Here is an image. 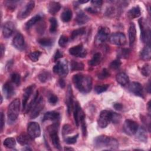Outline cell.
Listing matches in <instances>:
<instances>
[{
	"instance_id": "cell-1",
	"label": "cell",
	"mask_w": 151,
	"mask_h": 151,
	"mask_svg": "<svg viewBox=\"0 0 151 151\" xmlns=\"http://www.w3.org/2000/svg\"><path fill=\"white\" fill-rule=\"evenodd\" d=\"M76 87L83 93H89L92 88V78L88 75L77 74L73 77Z\"/></svg>"
},
{
	"instance_id": "cell-2",
	"label": "cell",
	"mask_w": 151,
	"mask_h": 151,
	"mask_svg": "<svg viewBox=\"0 0 151 151\" xmlns=\"http://www.w3.org/2000/svg\"><path fill=\"white\" fill-rule=\"evenodd\" d=\"M94 145L97 149L106 148V149L114 150L119 147L118 142L115 138L106 135H100L95 137Z\"/></svg>"
},
{
	"instance_id": "cell-3",
	"label": "cell",
	"mask_w": 151,
	"mask_h": 151,
	"mask_svg": "<svg viewBox=\"0 0 151 151\" xmlns=\"http://www.w3.org/2000/svg\"><path fill=\"white\" fill-rule=\"evenodd\" d=\"M58 127H59L58 123H55L49 126L47 128V130L48 132L50 140L53 146L57 149L61 150V146L60 139L58 134Z\"/></svg>"
},
{
	"instance_id": "cell-4",
	"label": "cell",
	"mask_w": 151,
	"mask_h": 151,
	"mask_svg": "<svg viewBox=\"0 0 151 151\" xmlns=\"http://www.w3.org/2000/svg\"><path fill=\"white\" fill-rule=\"evenodd\" d=\"M20 109V101L18 99L14 100L9 105L7 111V115L8 120L11 122H15L19 113Z\"/></svg>"
},
{
	"instance_id": "cell-5",
	"label": "cell",
	"mask_w": 151,
	"mask_h": 151,
	"mask_svg": "<svg viewBox=\"0 0 151 151\" xmlns=\"http://www.w3.org/2000/svg\"><path fill=\"white\" fill-rule=\"evenodd\" d=\"M139 24L141 31V40L146 45H150V29L146 21L142 18L139 19Z\"/></svg>"
},
{
	"instance_id": "cell-6",
	"label": "cell",
	"mask_w": 151,
	"mask_h": 151,
	"mask_svg": "<svg viewBox=\"0 0 151 151\" xmlns=\"http://www.w3.org/2000/svg\"><path fill=\"white\" fill-rule=\"evenodd\" d=\"M138 128V124H137V123L130 119L126 120L123 126V129L124 132L129 136L135 134Z\"/></svg>"
},
{
	"instance_id": "cell-7",
	"label": "cell",
	"mask_w": 151,
	"mask_h": 151,
	"mask_svg": "<svg viewBox=\"0 0 151 151\" xmlns=\"http://www.w3.org/2000/svg\"><path fill=\"white\" fill-rule=\"evenodd\" d=\"M111 121V111L106 110H102L97 120V123L100 127L105 128Z\"/></svg>"
},
{
	"instance_id": "cell-8",
	"label": "cell",
	"mask_w": 151,
	"mask_h": 151,
	"mask_svg": "<svg viewBox=\"0 0 151 151\" xmlns=\"http://www.w3.org/2000/svg\"><path fill=\"white\" fill-rule=\"evenodd\" d=\"M54 73L60 76H66L68 73V67L67 62L65 60L59 61L53 68Z\"/></svg>"
},
{
	"instance_id": "cell-9",
	"label": "cell",
	"mask_w": 151,
	"mask_h": 151,
	"mask_svg": "<svg viewBox=\"0 0 151 151\" xmlns=\"http://www.w3.org/2000/svg\"><path fill=\"white\" fill-rule=\"evenodd\" d=\"M45 106V101L42 97L38 98L37 100L31 109V113L30 114L31 119H35L39 116L40 112L43 109Z\"/></svg>"
},
{
	"instance_id": "cell-10",
	"label": "cell",
	"mask_w": 151,
	"mask_h": 151,
	"mask_svg": "<svg viewBox=\"0 0 151 151\" xmlns=\"http://www.w3.org/2000/svg\"><path fill=\"white\" fill-rule=\"evenodd\" d=\"M110 31L109 28L106 27H100L97 31L96 37L95 41L97 44H100L105 42L108 38Z\"/></svg>"
},
{
	"instance_id": "cell-11",
	"label": "cell",
	"mask_w": 151,
	"mask_h": 151,
	"mask_svg": "<svg viewBox=\"0 0 151 151\" xmlns=\"http://www.w3.org/2000/svg\"><path fill=\"white\" fill-rule=\"evenodd\" d=\"M110 42L117 45H124L126 42V38L125 35L122 32H115L111 35L109 38Z\"/></svg>"
},
{
	"instance_id": "cell-12",
	"label": "cell",
	"mask_w": 151,
	"mask_h": 151,
	"mask_svg": "<svg viewBox=\"0 0 151 151\" xmlns=\"http://www.w3.org/2000/svg\"><path fill=\"white\" fill-rule=\"evenodd\" d=\"M27 132L32 139L38 137L41 134L40 124L37 122H30L28 126Z\"/></svg>"
},
{
	"instance_id": "cell-13",
	"label": "cell",
	"mask_w": 151,
	"mask_h": 151,
	"mask_svg": "<svg viewBox=\"0 0 151 151\" xmlns=\"http://www.w3.org/2000/svg\"><path fill=\"white\" fill-rule=\"evenodd\" d=\"M73 113L76 124L77 126H78L80 124L81 121L83 119H85V114L82 110L78 102L77 101L74 103L73 106Z\"/></svg>"
},
{
	"instance_id": "cell-14",
	"label": "cell",
	"mask_w": 151,
	"mask_h": 151,
	"mask_svg": "<svg viewBox=\"0 0 151 151\" xmlns=\"http://www.w3.org/2000/svg\"><path fill=\"white\" fill-rule=\"evenodd\" d=\"M35 6V2L34 1H29L18 12V18L20 19H24L29 15Z\"/></svg>"
},
{
	"instance_id": "cell-15",
	"label": "cell",
	"mask_w": 151,
	"mask_h": 151,
	"mask_svg": "<svg viewBox=\"0 0 151 151\" xmlns=\"http://www.w3.org/2000/svg\"><path fill=\"white\" fill-rule=\"evenodd\" d=\"M70 54L77 57L84 58L87 55V51L84 49L81 44L74 46L69 49Z\"/></svg>"
},
{
	"instance_id": "cell-16",
	"label": "cell",
	"mask_w": 151,
	"mask_h": 151,
	"mask_svg": "<svg viewBox=\"0 0 151 151\" xmlns=\"http://www.w3.org/2000/svg\"><path fill=\"white\" fill-rule=\"evenodd\" d=\"M129 90L136 96L143 97V90L142 85L137 82H132L129 85Z\"/></svg>"
},
{
	"instance_id": "cell-17",
	"label": "cell",
	"mask_w": 151,
	"mask_h": 151,
	"mask_svg": "<svg viewBox=\"0 0 151 151\" xmlns=\"http://www.w3.org/2000/svg\"><path fill=\"white\" fill-rule=\"evenodd\" d=\"M15 30V25L11 21H7L4 23L2 27V34L5 38L10 37Z\"/></svg>"
},
{
	"instance_id": "cell-18",
	"label": "cell",
	"mask_w": 151,
	"mask_h": 151,
	"mask_svg": "<svg viewBox=\"0 0 151 151\" xmlns=\"http://www.w3.org/2000/svg\"><path fill=\"white\" fill-rule=\"evenodd\" d=\"M13 46L18 50H22L24 48L25 41L23 35L20 33H17L12 40Z\"/></svg>"
},
{
	"instance_id": "cell-19",
	"label": "cell",
	"mask_w": 151,
	"mask_h": 151,
	"mask_svg": "<svg viewBox=\"0 0 151 151\" xmlns=\"http://www.w3.org/2000/svg\"><path fill=\"white\" fill-rule=\"evenodd\" d=\"M35 88V85L32 84L28 87L24 91V93L23 95V100H22V108L23 110H25L27 107V101L29 100L31 94L32 93V91Z\"/></svg>"
},
{
	"instance_id": "cell-20",
	"label": "cell",
	"mask_w": 151,
	"mask_h": 151,
	"mask_svg": "<svg viewBox=\"0 0 151 151\" xmlns=\"http://www.w3.org/2000/svg\"><path fill=\"white\" fill-rule=\"evenodd\" d=\"M2 90L6 99L11 98L15 93V88L13 85L9 82H6L4 84L2 87Z\"/></svg>"
},
{
	"instance_id": "cell-21",
	"label": "cell",
	"mask_w": 151,
	"mask_h": 151,
	"mask_svg": "<svg viewBox=\"0 0 151 151\" xmlns=\"http://www.w3.org/2000/svg\"><path fill=\"white\" fill-rule=\"evenodd\" d=\"M66 103L67 106V111L68 114H70L73 109V91L71 89V87L70 85L68 87L67 94L66 97Z\"/></svg>"
},
{
	"instance_id": "cell-22",
	"label": "cell",
	"mask_w": 151,
	"mask_h": 151,
	"mask_svg": "<svg viewBox=\"0 0 151 151\" xmlns=\"http://www.w3.org/2000/svg\"><path fill=\"white\" fill-rule=\"evenodd\" d=\"M129 45L131 46L134 42L136 38V26L133 22L130 23L129 28Z\"/></svg>"
},
{
	"instance_id": "cell-23",
	"label": "cell",
	"mask_w": 151,
	"mask_h": 151,
	"mask_svg": "<svg viewBox=\"0 0 151 151\" xmlns=\"http://www.w3.org/2000/svg\"><path fill=\"white\" fill-rule=\"evenodd\" d=\"M90 20V17L87 16L83 11H80L76 16V21L78 25L86 24Z\"/></svg>"
},
{
	"instance_id": "cell-24",
	"label": "cell",
	"mask_w": 151,
	"mask_h": 151,
	"mask_svg": "<svg viewBox=\"0 0 151 151\" xmlns=\"http://www.w3.org/2000/svg\"><path fill=\"white\" fill-rule=\"evenodd\" d=\"M60 9H61V5L58 2L51 1L48 4V12L52 15L56 14L60 11Z\"/></svg>"
},
{
	"instance_id": "cell-25",
	"label": "cell",
	"mask_w": 151,
	"mask_h": 151,
	"mask_svg": "<svg viewBox=\"0 0 151 151\" xmlns=\"http://www.w3.org/2000/svg\"><path fill=\"white\" fill-rule=\"evenodd\" d=\"M60 113L55 111H50L45 113L42 121L45 120H56L60 118Z\"/></svg>"
},
{
	"instance_id": "cell-26",
	"label": "cell",
	"mask_w": 151,
	"mask_h": 151,
	"mask_svg": "<svg viewBox=\"0 0 151 151\" xmlns=\"http://www.w3.org/2000/svg\"><path fill=\"white\" fill-rule=\"evenodd\" d=\"M140 58L143 60H149L151 58V50L150 45H146L140 53Z\"/></svg>"
},
{
	"instance_id": "cell-27",
	"label": "cell",
	"mask_w": 151,
	"mask_h": 151,
	"mask_svg": "<svg viewBox=\"0 0 151 151\" xmlns=\"http://www.w3.org/2000/svg\"><path fill=\"white\" fill-rule=\"evenodd\" d=\"M116 81L117 82L122 86L126 85L129 81V77L124 73H119L116 76Z\"/></svg>"
},
{
	"instance_id": "cell-28",
	"label": "cell",
	"mask_w": 151,
	"mask_h": 151,
	"mask_svg": "<svg viewBox=\"0 0 151 151\" xmlns=\"http://www.w3.org/2000/svg\"><path fill=\"white\" fill-rule=\"evenodd\" d=\"M136 134L137 136V138L139 140H140L141 142H146L147 134V132L145 128H144L143 127H140L139 129L138 128Z\"/></svg>"
},
{
	"instance_id": "cell-29",
	"label": "cell",
	"mask_w": 151,
	"mask_h": 151,
	"mask_svg": "<svg viewBox=\"0 0 151 151\" xmlns=\"http://www.w3.org/2000/svg\"><path fill=\"white\" fill-rule=\"evenodd\" d=\"M31 137L29 135H27V134L22 133L20 135H19L17 137V141L22 146L27 145H28L31 142Z\"/></svg>"
},
{
	"instance_id": "cell-30",
	"label": "cell",
	"mask_w": 151,
	"mask_h": 151,
	"mask_svg": "<svg viewBox=\"0 0 151 151\" xmlns=\"http://www.w3.org/2000/svg\"><path fill=\"white\" fill-rule=\"evenodd\" d=\"M140 9L139 6H136L131 8L127 12V16L130 19L139 17L140 15Z\"/></svg>"
},
{
	"instance_id": "cell-31",
	"label": "cell",
	"mask_w": 151,
	"mask_h": 151,
	"mask_svg": "<svg viewBox=\"0 0 151 151\" xmlns=\"http://www.w3.org/2000/svg\"><path fill=\"white\" fill-rule=\"evenodd\" d=\"M73 14L72 11L70 9H64L61 15V19L64 22H67L70 21L72 18Z\"/></svg>"
},
{
	"instance_id": "cell-32",
	"label": "cell",
	"mask_w": 151,
	"mask_h": 151,
	"mask_svg": "<svg viewBox=\"0 0 151 151\" xmlns=\"http://www.w3.org/2000/svg\"><path fill=\"white\" fill-rule=\"evenodd\" d=\"M130 50L129 48H121L118 49L117 51V55L119 58H127L129 56Z\"/></svg>"
},
{
	"instance_id": "cell-33",
	"label": "cell",
	"mask_w": 151,
	"mask_h": 151,
	"mask_svg": "<svg viewBox=\"0 0 151 151\" xmlns=\"http://www.w3.org/2000/svg\"><path fill=\"white\" fill-rule=\"evenodd\" d=\"M51 74L45 70L42 71L38 75V78L41 83H45L51 78Z\"/></svg>"
},
{
	"instance_id": "cell-34",
	"label": "cell",
	"mask_w": 151,
	"mask_h": 151,
	"mask_svg": "<svg viewBox=\"0 0 151 151\" xmlns=\"http://www.w3.org/2000/svg\"><path fill=\"white\" fill-rule=\"evenodd\" d=\"M101 58V55L100 52L95 53L93 55V58L88 61V64L91 66L97 65L100 63Z\"/></svg>"
},
{
	"instance_id": "cell-35",
	"label": "cell",
	"mask_w": 151,
	"mask_h": 151,
	"mask_svg": "<svg viewBox=\"0 0 151 151\" xmlns=\"http://www.w3.org/2000/svg\"><path fill=\"white\" fill-rule=\"evenodd\" d=\"M70 65L72 71H81L84 69V64L82 63H79L74 60H72L71 61Z\"/></svg>"
},
{
	"instance_id": "cell-36",
	"label": "cell",
	"mask_w": 151,
	"mask_h": 151,
	"mask_svg": "<svg viewBox=\"0 0 151 151\" xmlns=\"http://www.w3.org/2000/svg\"><path fill=\"white\" fill-rule=\"evenodd\" d=\"M41 19V17L40 15H37L31 18L29 21H28L25 24V28L26 29H29L31 27H32L36 22L40 21Z\"/></svg>"
},
{
	"instance_id": "cell-37",
	"label": "cell",
	"mask_w": 151,
	"mask_h": 151,
	"mask_svg": "<svg viewBox=\"0 0 151 151\" xmlns=\"http://www.w3.org/2000/svg\"><path fill=\"white\" fill-rule=\"evenodd\" d=\"M38 42L44 47H50L52 45L54 40L49 38H41L37 40Z\"/></svg>"
},
{
	"instance_id": "cell-38",
	"label": "cell",
	"mask_w": 151,
	"mask_h": 151,
	"mask_svg": "<svg viewBox=\"0 0 151 151\" xmlns=\"http://www.w3.org/2000/svg\"><path fill=\"white\" fill-rule=\"evenodd\" d=\"M85 32H86V28H84V27H82V28H80L74 29L71 32V38L72 40H74L76 38H77L78 36L82 35L84 34Z\"/></svg>"
},
{
	"instance_id": "cell-39",
	"label": "cell",
	"mask_w": 151,
	"mask_h": 151,
	"mask_svg": "<svg viewBox=\"0 0 151 151\" xmlns=\"http://www.w3.org/2000/svg\"><path fill=\"white\" fill-rule=\"evenodd\" d=\"M50 31L51 33H54L57 31L58 28V22L57 20L55 18H50Z\"/></svg>"
},
{
	"instance_id": "cell-40",
	"label": "cell",
	"mask_w": 151,
	"mask_h": 151,
	"mask_svg": "<svg viewBox=\"0 0 151 151\" xmlns=\"http://www.w3.org/2000/svg\"><path fill=\"white\" fill-rule=\"evenodd\" d=\"M16 142L13 137H8L4 141V145L8 148H12L15 146Z\"/></svg>"
},
{
	"instance_id": "cell-41",
	"label": "cell",
	"mask_w": 151,
	"mask_h": 151,
	"mask_svg": "<svg viewBox=\"0 0 151 151\" xmlns=\"http://www.w3.org/2000/svg\"><path fill=\"white\" fill-rule=\"evenodd\" d=\"M41 55V52L40 51H35L30 52L29 54V58L33 62H36L38 60L40 55Z\"/></svg>"
},
{
	"instance_id": "cell-42",
	"label": "cell",
	"mask_w": 151,
	"mask_h": 151,
	"mask_svg": "<svg viewBox=\"0 0 151 151\" xmlns=\"http://www.w3.org/2000/svg\"><path fill=\"white\" fill-rule=\"evenodd\" d=\"M122 119V116L114 112H111V121L114 124H117L119 123L121 121Z\"/></svg>"
},
{
	"instance_id": "cell-43",
	"label": "cell",
	"mask_w": 151,
	"mask_h": 151,
	"mask_svg": "<svg viewBox=\"0 0 151 151\" xmlns=\"http://www.w3.org/2000/svg\"><path fill=\"white\" fill-rule=\"evenodd\" d=\"M141 73L145 77H147V76H150V65L149 64H145L142 67Z\"/></svg>"
},
{
	"instance_id": "cell-44",
	"label": "cell",
	"mask_w": 151,
	"mask_h": 151,
	"mask_svg": "<svg viewBox=\"0 0 151 151\" xmlns=\"http://www.w3.org/2000/svg\"><path fill=\"white\" fill-rule=\"evenodd\" d=\"M109 84H103L100 86H96L94 88V91L97 94H100L105 91L107 90V89L109 87Z\"/></svg>"
},
{
	"instance_id": "cell-45",
	"label": "cell",
	"mask_w": 151,
	"mask_h": 151,
	"mask_svg": "<svg viewBox=\"0 0 151 151\" xmlns=\"http://www.w3.org/2000/svg\"><path fill=\"white\" fill-rule=\"evenodd\" d=\"M11 81L14 84H15L17 85H19L20 84L21 77H20V75L19 74L16 73H12L11 76Z\"/></svg>"
},
{
	"instance_id": "cell-46",
	"label": "cell",
	"mask_w": 151,
	"mask_h": 151,
	"mask_svg": "<svg viewBox=\"0 0 151 151\" xmlns=\"http://www.w3.org/2000/svg\"><path fill=\"white\" fill-rule=\"evenodd\" d=\"M68 41V37L64 35H62L60 36V39L58 40V44L61 47H65Z\"/></svg>"
},
{
	"instance_id": "cell-47",
	"label": "cell",
	"mask_w": 151,
	"mask_h": 151,
	"mask_svg": "<svg viewBox=\"0 0 151 151\" xmlns=\"http://www.w3.org/2000/svg\"><path fill=\"white\" fill-rule=\"evenodd\" d=\"M122 64V63L120 60L116 59L113 61L110 64V67L113 69V70H117L118 69Z\"/></svg>"
},
{
	"instance_id": "cell-48",
	"label": "cell",
	"mask_w": 151,
	"mask_h": 151,
	"mask_svg": "<svg viewBox=\"0 0 151 151\" xmlns=\"http://www.w3.org/2000/svg\"><path fill=\"white\" fill-rule=\"evenodd\" d=\"M110 76V73L106 68H103L101 71L98 74V77L99 79L103 80Z\"/></svg>"
},
{
	"instance_id": "cell-49",
	"label": "cell",
	"mask_w": 151,
	"mask_h": 151,
	"mask_svg": "<svg viewBox=\"0 0 151 151\" xmlns=\"http://www.w3.org/2000/svg\"><path fill=\"white\" fill-rule=\"evenodd\" d=\"M78 134H77L76 135H74L72 137H66L65 139V142L67 143V144H68V145H72V144H74L75 143H76L77 142V139L78 138Z\"/></svg>"
},
{
	"instance_id": "cell-50",
	"label": "cell",
	"mask_w": 151,
	"mask_h": 151,
	"mask_svg": "<svg viewBox=\"0 0 151 151\" xmlns=\"http://www.w3.org/2000/svg\"><path fill=\"white\" fill-rule=\"evenodd\" d=\"M17 2H18V1H5V4L8 9H14L17 6Z\"/></svg>"
},
{
	"instance_id": "cell-51",
	"label": "cell",
	"mask_w": 151,
	"mask_h": 151,
	"mask_svg": "<svg viewBox=\"0 0 151 151\" xmlns=\"http://www.w3.org/2000/svg\"><path fill=\"white\" fill-rule=\"evenodd\" d=\"M72 131V127L69 124H65L63 128V135L64 137L67 134L71 133Z\"/></svg>"
},
{
	"instance_id": "cell-52",
	"label": "cell",
	"mask_w": 151,
	"mask_h": 151,
	"mask_svg": "<svg viewBox=\"0 0 151 151\" xmlns=\"http://www.w3.org/2000/svg\"><path fill=\"white\" fill-rule=\"evenodd\" d=\"M58 97L54 94H51L48 98V101L51 104L55 105L58 102Z\"/></svg>"
},
{
	"instance_id": "cell-53",
	"label": "cell",
	"mask_w": 151,
	"mask_h": 151,
	"mask_svg": "<svg viewBox=\"0 0 151 151\" xmlns=\"http://www.w3.org/2000/svg\"><path fill=\"white\" fill-rule=\"evenodd\" d=\"M91 4L96 8L100 7L103 4V1L101 0H93L91 1Z\"/></svg>"
},
{
	"instance_id": "cell-54",
	"label": "cell",
	"mask_w": 151,
	"mask_h": 151,
	"mask_svg": "<svg viewBox=\"0 0 151 151\" xmlns=\"http://www.w3.org/2000/svg\"><path fill=\"white\" fill-rule=\"evenodd\" d=\"M63 52L61 51H60L59 50H57L54 55V61H57L59 58L63 57Z\"/></svg>"
},
{
	"instance_id": "cell-55",
	"label": "cell",
	"mask_w": 151,
	"mask_h": 151,
	"mask_svg": "<svg viewBox=\"0 0 151 151\" xmlns=\"http://www.w3.org/2000/svg\"><path fill=\"white\" fill-rule=\"evenodd\" d=\"M1 132H2L3 128H4V123H5V120H4V114L3 113L2 111L1 112Z\"/></svg>"
},
{
	"instance_id": "cell-56",
	"label": "cell",
	"mask_w": 151,
	"mask_h": 151,
	"mask_svg": "<svg viewBox=\"0 0 151 151\" xmlns=\"http://www.w3.org/2000/svg\"><path fill=\"white\" fill-rule=\"evenodd\" d=\"M86 11H87L88 12H90V13H92V14H96V13L98 12V11L96 8H91V7H89V8H86Z\"/></svg>"
},
{
	"instance_id": "cell-57",
	"label": "cell",
	"mask_w": 151,
	"mask_h": 151,
	"mask_svg": "<svg viewBox=\"0 0 151 151\" xmlns=\"http://www.w3.org/2000/svg\"><path fill=\"white\" fill-rule=\"evenodd\" d=\"M113 106L114 109H116L117 110H120L123 107V106L120 103H115Z\"/></svg>"
},
{
	"instance_id": "cell-58",
	"label": "cell",
	"mask_w": 151,
	"mask_h": 151,
	"mask_svg": "<svg viewBox=\"0 0 151 151\" xmlns=\"http://www.w3.org/2000/svg\"><path fill=\"white\" fill-rule=\"evenodd\" d=\"M59 85L61 87V88H64L65 86V81L63 80V79H60L59 80Z\"/></svg>"
},
{
	"instance_id": "cell-59",
	"label": "cell",
	"mask_w": 151,
	"mask_h": 151,
	"mask_svg": "<svg viewBox=\"0 0 151 151\" xmlns=\"http://www.w3.org/2000/svg\"><path fill=\"white\" fill-rule=\"evenodd\" d=\"M1 58H2L4 56V52H5V47L3 44L1 45Z\"/></svg>"
},
{
	"instance_id": "cell-60",
	"label": "cell",
	"mask_w": 151,
	"mask_h": 151,
	"mask_svg": "<svg viewBox=\"0 0 151 151\" xmlns=\"http://www.w3.org/2000/svg\"><path fill=\"white\" fill-rule=\"evenodd\" d=\"M147 110H148L149 113L150 114V101H149L147 103Z\"/></svg>"
},
{
	"instance_id": "cell-61",
	"label": "cell",
	"mask_w": 151,
	"mask_h": 151,
	"mask_svg": "<svg viewBox=\"0 0 151 151\" xmlns=\"http://www.w3.org/2000/svg\"><path fill=\"white\" fill-rule=\"evenodd\" d=\"M88 1H85V0H80V1H78V2L80 3V4H85V3H87L88 2Z\"/></svg>"
},
{
	"instance_id": "cell-62",
	"label": "cell",
	"mask_w": 151,
	"mask_h": 151,
	"mask_svg": "<svg viewBox=\"0 0 151 151\" xmlns=\"http://www.w3.org/2000/svg\"><path fill=\"white\" fill-rule=\"evenodd\" d=\"M64 150H74L73 148H71V147H70V148H68V147H65L64 148Z\"/></svg>"
},
{
	"instance_id": "cell-63",
	"label": "cell",
	"mask_w": 151,
	"mask_h": 151,
	"mask_svg": "<svg viewBox=\"0 0 151 151\" xmlns=\"http://www.w3.org/2000/svg\"><path fill=\"white\" fill-rule=\"evenodd\" d=\"M2 97L1 96V103H2Z\"/></svg>"
}]
</instances>
